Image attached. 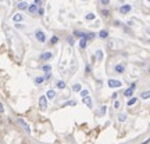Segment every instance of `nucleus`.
<instances>
[{
	"label": "nucleus",
	"instance_id": "0eeeda50",
	"mask_svg": "<svg viewBox=\"0 0 150 144\" xmlns=\"http://www.w3.org/2000/svg\"><path fill=\"white\" fill-rule=\"evenodd\" d=\"M28 11H29L31 14H35V13H38V11H39V7H38V6H36V4L34 3V4H31V6H29V9H28Z\"/></svg>",
	"mask_w": 150,
	"mask_h": 144
},
{
	"label": "nucleus",
	"instance_id": "f704fd0d",
	"mask_svg": "<svg viewBox=\"0 0 150 144\" xmlns=\"http://www.w3.org/2000/svg\"><path fill=\"white\" fill-rule=\"evenodd\" d=\"M100 1H102V3H103L104 6H107L108 3H110V0H100Z\"/></svg>",
	"mask_w": 150,
	"mask_h": 144
},
{
	"label": "nucleus",
	"instance_id": "b1692460",
	"mask_svg": "<svg viewBox=\"0 0 150 144\" xmlns=\"http://www.w3.org/2000/svg\"><path fill=\"white\" fill-rule=\"evenodd\" d=\"M58 42V36H52V40H50V44H56Z\"/></svg>",
	"mask_w": 150,
	"mask_h": 144
},
{
	"label": "nucleus",
	"instance_id": "5701e85b",
	"mask_svg": "<svg viewBox=\"0 0 150 144\" xmlns=\"http://www.w3.org/2000/svg\"><path fill=\"white\" fill-rule=\"evenodd\" d=\"M79 94H81V96H82V98H83V97H88V94H89V92H88V90H81V92H79Z\"/></svg>",
	"mask_w": 150,
	"mask_h": 144
},
{
	"label": "nucleus",
	"instance_id": "6ab92c4d",
	"mask_svg": "<svg viewBox=\"0 0 150 144\" xmlns=\"http://www.w3.org/2000/svg\"><path fill=\"white\" fill-rule=\"evenodd\" d=\"M85 35L86 33L81 32V31H75V32H74V36H78V38H85Z\"/></svg>",
	"mask_w": 150,
	"mask_h": 144
},
{
	"label": "nucleus",
	"instance_id": "bb28decb",
	"mask_svg": "<svg viewBox=\"0 0 150 144\" xmlns=\"http://www.w3.org/2000/svg\"><path fill=\"white\" fill-rule=\"evenodd\" d=\"M96 36V33H86L85 35V39L88 40V39H92V38H94Z\"/></svg>",
	"mask_w": 150,
	"mask_h": 144
},
{
	"label": "nucleus",
	"instance_id": "c85d7f7f",
	"mask_svg": "<svg viewBox=\"0 0 150 144\" xmlns=\"http://www.w3.org/2000/svg\"><path fill=\"white\" fill-rule=\"evenodd\" d=\"M102 15H104V17H108V15H110V11H108V10H102Z\"/></svg>",
	"mask_w": 150,
	"mask_h": 144
},
{
	"label": "nucleus",
	"instance_id": "f03ea898",
	"mask_svg": "<svg viewBox=\"0 0 150 144\" xmlns=\"http://www.w3.org/2000/svg\"><path fill=\"white\" fill-rule=\"evenodd\" d=\"M35 36H36V39H38L40 43L46 42V35H45V32H42V31H36V32H35Z\"/></svg>",
	"mask_w": 150,
	"mask_h": 144
},
{
	"label": "nucleus",
	"instance_id": "f3484780",
	"mask_svg": "<svg viewBox=\"0 0 150 144\" xmlns=\"http://www.w3.org/2000/svg\"><path fill=\"white\" fill-rule=\"evenodd\" d=\"M99 36H100V38H102V39H106V38H107V36H108V32H107V31H100V33H99Z\"/></svg>",
	"mask_w": 150,
	"mask_h": 144
},
{
	"label": "nucleus",
	"instance_id": "6e6552de",
	"mask_svg": "<svg viewBox=\"0 0 150 144\" xmlns=\"http://www.w3.org/2000/svg\"><path fill=\"white\" fill-rule=\"evenodd\" d=\"M46 97H47V100H53V98L56 97V92L54 90H47Z\"/></svg>",
	"mask_w": 150,
	"mask_h": 144
},
{
	"label": "nucleus",
	"instance_id": "7ed1b4c3",
	"mask_svg": "<svg viewBox=\"0 0 150 144\" xmlns=\"http://www.w3.org/2000/svg\"><path fill=\"white\" fill-rule=\"evenodd\" d=\"M121 85H122V82L117 81V79H110V81H108V87H113V89H115V87H121Z\"/></svg>",
	"mask_w": 150,
	"mask_h": 144
},
{
	"label": "nucleus",
	"instance_id": "a878e982",
	"mask_svg": "<svg viewBox=\"0 0 150 144\" xmlns=\"http://www.w3.org/2000/svg\"><path fill=\"white\" fill-rule=\"evenodd\" d=\"M74 43H75V39H74L72 36H69L68 38V44L69 46H74Z\"/></svg>",
	"mask_w": 150,
	"mask_h": 144
},
{
	"label": "nucleus",
	"instance_id": "473e14b6",
	"mask_svg": "<svg viewBox=\"0 0 150 144\" xmlns=\"http://www.w3.org/2000/svg\"><path fill=\"white\" fill-rule=\"evenodd\" d=\"M38 13H39V15H43V14H45V10H43L42 7H39V11H38Z\"/></svg>",
	"mask_w": 150,
	"mask_h": 144
},
{
	"label": "nucleus",
	"instance_id": "20e7f679",
	"mask_svg": "<svg viewBox=\"0 0 150 144\" xmlns=\"http://www.w3.org/2000/svg\"><path fill=\"white\" fill-rule=\"evenodd\" d=\"M39 105H40V110L45 111L47 107V97H45V96H40V98H39Z\"/></svg>",
	"mask_w": 150,
	"mask_h": 144
},
{
	"label": "nucleus",
	"instance_id": "7c9ffc66",
	"mask_svg": "<svg viewBox=\"0 0 150 144\" xmlns=\"http://www.w3.org/2000/svg\"><path fill=\"white\" fill-rule=\"evenodd\" d=\"M50 69H52V67H50V65H43V71H50Z\"/></svg>",
	"mask_w": 150,
	"mask_h": 144
},
{
	"label": "nucleus",
	"instance_id": "2f4dec72",
	"mask_svg": "<svg viewBox=\"0 0 150 144\" xmlns=\"http://www.w3.org/2000/svg\"><path fill=\"white\" fill-rule=\"evenodd\" d=\"M35 4L38 6V7H40L42 6V0H35Z\"/></svg>",
	"mask_w": 150,
	"mask_h": 144
},
{
	"label": "nucleus",
	"instance_id": "f257e3e1",
	"mask_svg": "<svg viewBox=\"0 0 150 144\" xmlns=\"http://www.w3.org/2000/svg\"><path fill=\"white\" fill-rule=\"evenodd\" d=\"M17 123H18V125H20V126H21V127H22V129H24L25 132L31 133V127H29V125H28V123H26V122H25V121H24L22 118H18V119H17Z\"/></svg>",
	"mask_w": 150,
	"mask_h": 144
},
{
	"label": "nucleus",
	"instance_id": "39448f33",
	"mask_svg": "<svg viewBox=\"0 0 150 144\" xmlns=\"http://www.w3.org/2000/svg\"><path fill=\"white\" fill-rule=\"evenodd\" d=\"M131 10H132V6L124 4V6H121V7H120V13L121 14H127V13H129Z\"/></svg>",
	"mask_w": 150,
	"mask_h": 144
},
{
	"label": "nucleus",
	"instance_id": "cd10ccee",
	"mask_svg": "<svg viewBox=\"0 0 150 144\" xmlns=\"http://www.w3.org/2000/svg\"><path fill=\"white\" fill-rule=\"evenodd\" d=\"M138 101V100H136V98H131V100H129V101H128V104H127V105H133V104H135V103H136Z\"/></svg>",
	"mask_w": 150,
	"mask_h": 144
},
{
	"label": "nucleus",
	"instance_id": "58836bf2",
	"mask_svg": "<svg viewBox=\"0 0 150 144\" xmlns=\"http://www.w3.org/2000/svg\"><path fill=\"white\" fill-rule=\"evenodd\" d=\"M147 1H150V0H147Z\"/></svg>",
	"mask_w": 150,
	"mask_h": 144
},
{
	"label": "nucleus",
	"instance_id": "412c9836",
	"mask_svg": "<svg viewBox=\"0 0 150 144\" xmlns=\"http://www.w3.org/2000/svg\"><path fill=\"white\" fill-rule=\"evenodd\" d=\"M96 55H97V60H99V61H102V60H103V53H102V50H97V51H96Z\"/></svg>",
	"mask_w": 150,
	"mask_h": 144
},
{
	"label": "nucleus",
	"instance_id": "4be33fe9",
	"mask_svg": "<svg viewBox=\"0 0 150 144\" xmlns=\"http://www.w3.org/2000/svg\"><path fill=\"white\" fill-rule=\"evenodd\" d=\"M57 87H58V89H64V87H65V83L63 81H58V82H57Z\"/></svg>",
	"mask_w": 150,
	"mask_h": 144
},
{
	"label": "nucleus",
	"instance_id": "4468645a",
	"mask_svg": "<svg viewBox=\"0 0 150 144\" xmlns=\"http://www.w3.org/2000/svg\"><path fill=\"white\" fill-rule=\"evenodd\" d=\"M83 104H85V105H88L90 108V107H92V100H90L89 97H83Z\"/></svg>",
	"mask_w": 150,
	"mask_h": 144
},
{
	"label": "nucleus",
	"instance_id": "c9c22d12",
	"mask_svg": "<svg viewBox=\"0 0 150 144\" xmlns=\"http://www.w3.org/2000/svg\"><path fill=\"white\" fill-rule=\"evenodd\" d=\"M125 118H127V115H120V121H125Z\"/></svg>",
	"mask_w": 150,
	"mask_h": 144
},
{
	"label": "nucleus",
	"instance_id": "e433bc0d",
	"mask_svg": "<svg viewBox=\"0 0 150 144\" xmlns=\"http://www.w3.org/2000/svg\"><path fill=\"white\" fill-rule=\"evenodd\" d=\"M15 28H22V25H21V24H18V22H17V24H15Z\"/></svg>",
	"mask_w": 150,
	"mask_h": 144
},
{
	"label": "nucleus",
	"instance_id": "c756f323",
	"mask_svg": "<svg viewBox=\"0 0 150 144\" xmlns=\"http://www.w3.org/2000/svg\"><path fill=\"white\" fill-rule=\"evenodd\" d=\"M104 112H106V105H103L102 108H100V111H99V114H100V115H104Z\"/></svg>",
	"mask_w": 150,
	"mask_h": 144
},
{
	"label": "nucleus",
	"instance_id": "423d86ee",
	"mask_svg": "<svg viewBox=\"0 0 150 144\" xmlns=\"http://www.w3.org/2000/svg\"><path fill=\"white\" fill-rule=\"evenodd\" d=\"M124 69H125L124 64H118V65H115V67H114V71H115L117 73H122V72H124Z\"/></svg>",
	"mask_w": 150,
	"mask_h": 144
},
{
	"label": "nucleus",
	"instance_id": "ddd939ff",
	"mask_svg": "<svg viewBox=\"0 0 150 144\" xmlns=\"http://www.w3.org/2000/svg\"><path fill=\"white\" fill-rule=\"evenodd\" d=\"M22 18H24V17H22L21 14H15V15L13 17V21L14 22H20V21H22Z\"/></svg>",
	"mask_w": 150,
	"mask_h": 144
},
{
	"label": "nucleus",
	"instance_id": "aec40b11",
	"mask_svg": "<svg viewBox=\"0 0 150 144\" xmlns=\"http://www.w3.org/2000/svg\"><path fill=\"white\" fill-rule=\"evenodd\" d=\"M43 81H45V78H42V76L35 78V83H36V85H40V83H43Z\"/></svg>",
	"mask_w": 150,
	"mask_h": 144
},
{
	"label": "nucleus",
	"instance_id": "393cba45",
	"mask_svg": "<svg viewBox=\"0 0 150 144\" xmlns=\"http://www.w3.org/2000/svg\"><path fill=\"white\" fill-rule=\"evenodd\" d=\"M72 90H74V92H81V85H74L72 86Z\"/></svg>",
	"mask_w": 150,
	"mask_h": 144
},
{
	"label": "nucleus",
	"instance_id": "2eb2a0df",
	"mask_svg": "<svg viewBox=\"0 0 150 144\" xmlns=\"http://www.w3.org/2000/svg\"><path fill=\"white\" fill-rule=\"evenodd\" d=\"M69 105H77V101H75V100H69V101L63 104V107H69Z\"/></svg>",
	"mask_w": 150,
	"mask_h": 144
},
{
	"label": "nucleus",
	"instance_id": "72a5a7b5",
	"mask_svg": "<svg viewBox=\"0 0 150 144\" xmlns=\"http://www.w3.org/2000/svg\"><path fill=\"white\" fill-rule=\"evenodd\" d=\"M114 107H115V108H118V107H120V101H118V100H115V101H114Z\"/></svg>",
	"mask_w": 150,
	"mask_h": 144
},
{
	"label": "nucleus",
	"instance_id": "a211bd4d",
	"mask_svg": "<svg viewBox=\"0 0 150 144\" xmlns=\"http://www.w3.org/2000/svg\"><path fill=\"white\" fill-rule=\"evenodd\" d=\"M85 18L88 20V21H92V20H94V18H96V15H94L93 13H89V14H86V15H85Z\"/></svg>",
	"mask_w": 150,
	"mask_h": 144
},
{
	"label": "nucleus",
	"instance_id": "9b49d317",
	"mask_svg": "<svg viewBox=\"0 0 150 144\" xmlns=\"http://www.w3.org/2000/svg\"><path fill=\"white\" fill-rule=\"evenodd\" d=\"M86 46H88V40H86L85 38H82L81 42H79V47H81V49H86Z\"/></svg>",
	"mask_w": 150,
	"mask_h": 144
},
{
	"label": "nucleus",
	"instance_id": "1a4fd4ad",
	"mask_svg": "<svg viewBox=\"0 0 150 144\" xmlns=\"http://www.w3.org/2000/svg\"><path fill=\"white\" fill-rule=\"evenodd\" d=\"M53 57L52 53H43L42 55H40V60H43V61H46V60H50Z\"/></svg>",
	"mask_w": 150,
	"mask_h": 144
},
{
	"label": "nucleus",
	"instance_id": "f8f14e48",
	"mask_svg": "<svg viewBox=\"0 0 150 144\" xmlns=\"http://www.w3.org/2000/svg\"><path fill=\"white\" fill-rule=\"evenodd\" d=\"M132 94H133V89H131V87H129V89H127L124 92V96H125V97H132Z\"/></svg>",
	"mask_w": 150,
	"mask_h": 144
},
{
	"label": "nucleus",
	"instance_id": "4c0bfd02",
	"mask_svg": "<svg viewBox=\"0 0 150 144\" xmlns=\"http://www.w3.org/2000/svg\"><path fill=\"white\" fill-rule=\"evenodd\" d=\"M149 141H150V139H147V140H145V141H143V143H142V144H147V143H149Z\"/></svg>",
	"mask_w": 150,
	"mask_h": 144
},
{
	"label": "nucleus",
	"instance_id": "dca6fc26",
	"mask_svg": "<svg viewBox=\"0 0 150 144\" xmlns=\"http://www.w3.org/2000/svg\"><path fill=\"white\" fill-rule=\"evenodd\" d=\"M140 97L143 98V100H147V98H150V90H147V92H145V93H142Z\"/></svg>",
	"mask_w": 150,
	"mask_h": 144
},
{
	"label": "nucleus",
	"instance_id": "9d476101",
	"mask_svg": "<svg viewBox=\"0 0 150 144\" xmlns=\"http://www.w3.org/2000/svg\"><path fill=\"white\" fill-rule=\"evenodd\" d=\"M18 9L20 10H28L29 9V6L26 4L25 1H21V3H18Z\"/></svg>",
	"mask_w": 150,
	"mask_h": 144
}]
</instances>
